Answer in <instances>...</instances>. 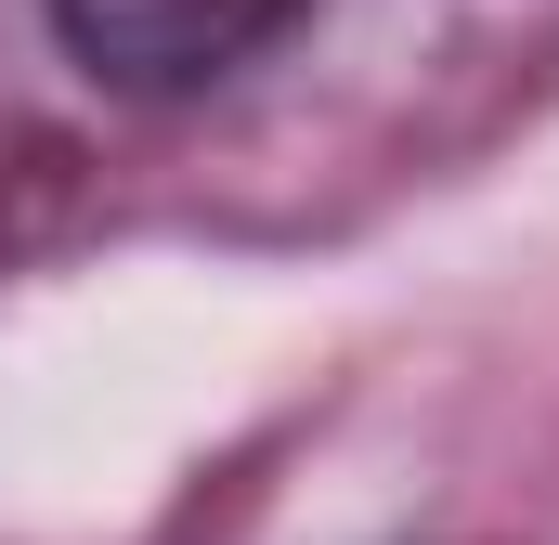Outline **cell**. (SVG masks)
Listing matches in <instances>:
<instances>
[{
    "label": "cell",
    "mask_w": 559,
    "mask_h": 545,
    "mask_svg": "<svg viewBox=\"0 0 559 545\" xmlns=\"http://www.w3.org/2000/svg\"><path fill=\"white\" fill-rule=\"evenodd\" d=\"M52 26L79 39V65H105L131 92H182V78H222L261 39H286L299 0H52Z\"/></svg>",
    "instance_id": "6da1fadb"
}]
</instances>
